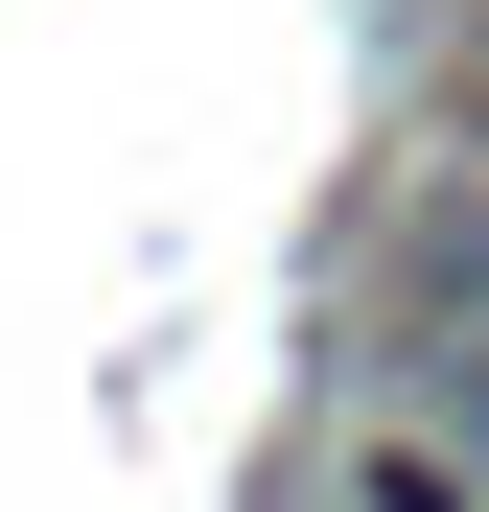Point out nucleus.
<instances>
[{
	"label": "nucleus",
	"instance_id": "f257e3e1",
	"mask_svg": "<svg viewBox=\"0 0 489 512\" xmlns=\"http://www.w3.org/2000/svg\"><path fill=\"white\" fill-rule=\"evenodd\" d=\"M396 326H420V396L489 443V210H443V233H420V303H396Z\"/></svg>",
	"mask_w": 489,
	"mask_h": 512
},
{
	"label": "nucleus",
	"instance_id": "f03ea898",
	"mask_svg": "<svg viewBox=\"0 0 489 512\" xmlns=\"http://www.w3.org/2000/svg\"><path fill=\"white\" fill-rule=\"evenodd\" d=\"M326 512H489V443H466V419L420 396V419H373V443L326 466Z\"/></svg>",
	"mask_w": 489,
	"mask_h": 512
}]
</instances>
